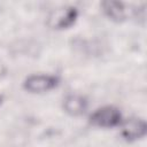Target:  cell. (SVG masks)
Masks as SVG:
<instances>
[{
	"mask_svg": "<svg viewBox=\"0 0 147 147\" xmlns=\"http://www.w3.org/2000/svg\"><path fill=\"white\" fill-rule=\"evenodd\" d=\"M91 122L98 126L111 127L121 122V113L113 107H103L98 109L92 116Z\"/></svg>",
	"mask_w": 147,
	"mask_h": 147,
	"instance_id": "cell-1",
	"label": "cell"
},
{
	"mask_svg": "<svg viewBox=\"0 0 147 147\" xmlns=\"http://www.w3.org/2000/svg\"><path fill=\"white\" fill-rule=\"evenodd\" d=\"M57 79L53 76L36 75L31 76L25 82V88L31 92H45L56 86Z\"/></svg>",
	"mask_w": 147,
	"mask_h": 147,
	"instance_id": "cell-2",
	"label": "cell"
},
{
	"mask_svg": "<svg viewBox=\"0 0 147 147\" xmlns=\"http://www.w3.org/2000/svg\"><path fill=\"white\" fill-rule=\"evenodd\" d=\"M145 129H146V125H145V123L142 121H140V119H131L124 126L123 134L127 139H136V138L141 137L145 133Z\"/></svg>",
	"mask_w": 147,
	"mask_h": 147,
	"instance_id": "cell-3",
	"label": "cell"
},
{
	"mask_svg": "<svg viewBox=\"0 0 147 147\" xmlns=\"http://www.w3.org/2000/svg\"><path fill=\"white\" fill-rule=\"evenodd\" d=\"M65 108L68 111L77 115V114H80L84 109H85V102L82 98H78V96H70L67 99V102H65Z\"/></svg>",
	"mask_w": 147,
	"mask_h": 147,
	"instance_id": "cell-4",
	"label": "cell"
},
{
	"mask_svg": "<svg viewBox=\"0 0 147 147\" xmlns=\"http://www.w3.org/2000/svg\"><path fill=\"white\" fill-rule=\"evenodd\" d=\"M105 10L113 18L119 20V18H124L125 17L122 3H118V2H106L105 3Z\"/></svg>",
	"mask_w": 147,
	"mask_h": 147,
	"instance_id": "cell-5",
	"label": "cell"
}]
</instances>
